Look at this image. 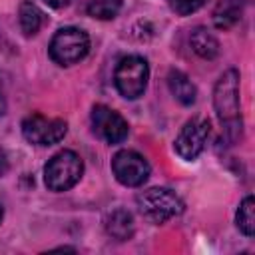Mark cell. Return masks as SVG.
Returning <instances> with one entry per match:
<instances>
[{
  "mask_svg": "<svg viewBox=\"0 0 255 255\" xmlns=\"http://www.w3.org/2000/svg\"><path fill=\"white\" fill-rule=\"evenodd\" d=\"M213 106L221 126L231 133L233 129H241V114H239V72L227 70L215 84L213 90Z\"/></svg>",
  "mask_w": 255,
  "mask_h": 255,
  "instance_id": "6da1fadb",
  "label": "cell"
},
{
  "mask_svg": "<svg viewBox=\"0 0 255 255\" xmlns=\"http://www.w3.org/2000/svg\"><path fill=\"white\" fill-rule=\"evenodd\" d=\"M82 173V157L72 149H62L48 159L44 167V183L50 191H68L80 181Z\"/></svg>",
  "mask_w": 255,
  "mask_h": 255,
  "instance_id": "7a4b0ae2",
  "label": "cell"
},
{
  "mask_svg": "<svg viewBox=\"0 0 255 255\" xmlns=\"http://www.w3.org/2000/svg\"><path fill=\"white\" fill-rule=\"evenodd\" d=\"M135 203L151 223H165L183 213V201L167 187H149L135 195Z\"/></svg>",
  "mask_w": 255,
  "mask_h": 255,
  "instance_id": "3957f363",
  "label": "cell"
},
{
  "mask_svg": "<svg viewBox=\"0 0 255 255\" xmlns=\"http://www.w3.org/2000/svg\"><path fill=\"white\" fill-rule=\"evenodd\" d=\"M48 52H50V58L60 66L78 64L90 52V36L84 30L74 28V26L60 28L54 34L48 46Z\"/></svg>",
  "mask_w": 255,
  "mask_h": 255,
  "instance_id": "277c9868",
  "label": "cell"
},
{
  "mask_svg": "<svg viewBox=\"0 0 255 255\" xmlns=\"http://www.w3.org/2000/svg\"><path fill=\"white\" fill-rule=\"evenodd\" d=\"M149 68L141 56H126L118 62L114 72V84L126 100H137L147 88Z\"/></svg>",
  "mask_w": 255,
  "mask_h": 255,
  "instance_id": "5b68a950",
  "label": "cell"
},
{
  "mask_svg": "<svg viewBox=\"0 0 255 255\" xmlns=\"http://www.w3.org/2000/svg\"><path fill=\"white\" fill-rule=\"evenodd\" d=\"M68 131V124L60 118H46L42 114H30L22 122V135L34 145H54Z\"/></svg>",
  "mask_w": 255,
  "mask_h": 255,
  "instance_id": "8992f818",
  "label": "cell"
},
{
  "mask_svg": "<svg viewBox=\"0 0 255 255\" xmlns=\"http://www.w3.org/2000/svg\"><path fill=\"white\" fill-rule=\"evenodd\" d=\"M112 171L122 185L139 187L149 177V163L133 149H120L112 159Z\"/></svg>",
  "mask_w": 255,
  "mask_h": 255,
  "instance_id": "52a82bcc",
  "label": "cell"
},
{
  "mask_svg": "<svg viewBox=\"0 0 255 255\" xmlns=\"http://www.w3.org/2000/svg\"><path fill=\"white\" fill-rule=\"evenodd\" d=\"M209 133H211V124L209 120H203V118H195V120H189L181 131L177 133L175 137V151L179 157L187 159V161H193L203 149H205V143L209 139Z\"/></svg>",
  "mask_w": 255,
  "mask_h": 255,
  "instance_id": "ba28073f",
  "label": "cell"
},
{
  "mask_svg": "<svg viewBox=\"0 0 255 255\" xmlns=\"http://www.w3.org/2000/svg\"><path fill=\"white\" fill-rule=\"evenodd\" d=\"M92 126L94 131L108 143H122L129 131L128 122L116 110L104 104H96L92 108Z\"/></svg>",
  "mask_w": 255,
  "mask_h": 255,
  "instance_id": "9c48e42d",
  "label": "cell"
},
{
  "mask_svg": "<svg viewBox=\"0 0 255 255\" xmlns=\"http://www.w3.org/2000/svg\"><path fill=\"white\" fill-rule=\"evenodd\" d=\"M167 86L169 92L173 94V98L183 104V106H191L197 100V88L193 86V82L179 70H171L167 74Z\"/></svg>",
  "mask_w": 255,
  "mask_h": 255,
  "instance_id": "30bf717a",
  "label": "cell"
},
{
  "mask_svg": "<svg viewBox=\"0 0 255 255\" xmlns=\"http://www.w3.org/2000/svg\"><path fill=\"white\" fill-rule=\"evenodd\" d=\"M189 42H191L193 52L201 56L203 60H213L219 54V42L207 28H201V26L195 28L189 36Z\"/></svg>",
  "mask_w": 255,
  "mask_h": 255,
  "instance_id": "8fae6325",
  "label": "cell"
},
{
  "mask_svg": "<svg viewBox=\"0 0 255 255\" xmlns=\"http://www.w3.org/2000/svg\"><path fill=\"white\" fill-rule=\"evenodd\" d=\"M106 229L110 235H114L116 239H129L133 233V217L129 211L126 209H116L108 215L106 219Z\"/></svg>",
  "mask_w": 255,
  "mask_h": 255,
  "instance_id": "7c38bea8",
  "label": "cell"
},
{
  "mask_svg": "<svg viewBox=\"0 0 255 255\" xmlns=\"http://www.w3.org/2000/svg\"><path fill=\"white\" fill-rule=\"evenodd\" d=\"M18 20H20V28L26 36H34L40 26H42V12L36 4L32 2H22L20 4V12H18Z\"/></svg>",
  "mask_w": 255,
  "mask_h": 255,
  "instance_id": "4fadbf2b",
  "label": "cell"
},
{
  "mask_svg": "<svg viewBox=\"0 0 255 255\" xmlns=\"http://www.w3.org/2000/svg\"><path fill=\"white\" fill-rule=\"evenodd\" d=\"M255 201H253V195H247L241 203H239V209H237V215H235V223H237V229L245 235V237H253L255 233Z\"/></svg>",
  "mask_w": 255,
  "mask_h": 255,
  "instance_id": "5bb4252c",
  "label": "cell"
},
{
  "mask_svg": "<svg viewBox=\"0 0 255 255\" xmlns=\"http://www.w3.org/2000/svg\"><path fill=\"white\" fill-rule=\"evenodd\" d=\"M122 4L124 0H90L86 6V12L98 20H112L120 12Z\"/></svg>",
  "mask_w": 255,
  "mask_h": 255,
  "instance_id": "9a60e30c",
  "label": "cell"
},
{
  "mask_svg": "<svg viewBox=\"0 0 255 255\" xmlns=\"http://www.w3.org/2000/svg\"><path fill=\"white\" fill-rule=\"evenodd\" d=\"M239 20V8L237 6H231L229 2L221 4L215 14H213V22L217 28H229L231 24H235Z\"/></svg>",
  "mask_w": 255,
  "mask_h": 255,
  "instance_id": "2e32d148",
  "label": "cell"
},
{
  "mask_svg": "<svg viewBox=\"0 0 255 255\" xmlns=\"http://www.w3.org/2000/svg\"><path fill=\"white\" fill-rule=\"evenodd\" d=\"M207 0H169V8L179 16H189L197 12Z\"/></svg>",
  "mask_w": 255,
  "mask_h": 255,
  "instance_id": "e0dca14e",
  "label": "cell"
},
{
  "mask_svg": "<svg viewBox=\"0 0 255 255\" xmlns=\"http://www.w3.org/2000/svg\"><path fill=\"white\" fill-rule=\"evenodd\" d=\"M8 171V155L4 149H0V177Z\"/></svg>",
  "mask_w": 255,
  "mask_h": 255,
  "instance_id": "ac0fdd59",
  "label": "cell"
},
{
  "mask_svg": "<svg viewBox=\"0 0 255 255\" xmlns=\"http://www.w3.org/2000/svg\"><path fill=\"white\" fill-rule=\"evenodd\" d=\"M48 6H52V8H64V6H68L72 0H44Z\"/></svg>",
  "mask_w": 255,
  "mask_h": 255,
  "instance_id": "d6986e66",
  "label": "cell"
},
{
  "mask_svg": "<svg viewBox=\"0 0 255 255\" xmlns=\"http://www.w3.org/2000/svg\"><path fill=\"white\" fill-rule=\"evenodd\" d=\"M6 112V98H4V88H2V80H0V118Z\"/></svg>",
  "mask_w": 255,
  "mask_h": 255,
  "instance_id": "ffe728a7",
  "label": "cell"
},
{
  "mask_svg": "<svg viewBox=\"0 0 255 255\" xmlns=\"http://www.w3.org/2000/svg\"><path fill=\"white\" fill-rule=\"evenodd\" d=\"M2 217H4V209H2V205H0V221H2Z\"/></svg>",
  "mask_w": 255,
  "mask_h": 255,
  "instance_id": "44dd1931",
  "label": "cell"
}]
</instances>
